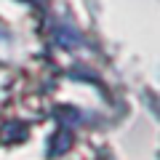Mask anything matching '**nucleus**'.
<instances>
[{
	"label": "nucleus",
	"instance_id": "nucleus-1",
	"mask_svg": "<svg viewBox=\"0 0 160 160\" xmlns=\"http://www.w3.org/2000/svg\"><path fill=\"white\" fill-rule=\"evenodd\" d=\"M69 144H72V136H69V131H59L56 142L51 144V158H56V155L67 152V149H69Z\"/></svg>",
	"mask_w": 160,
	"mask_h": 160
}]
</instances>
